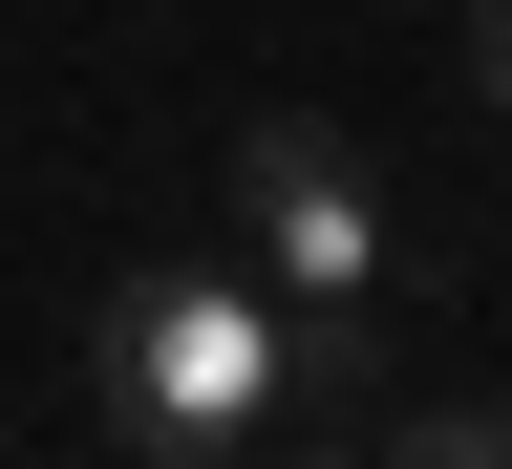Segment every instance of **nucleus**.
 <instances>
[{
  "instance_id": "obj_1",
  "label": "nucleus",
  "mask_w": 512,
  "mask_h": 469,
  "mask_svg": "<svg viewBox=\"0 0 512 469\" xmlns=\"http://www.w3.org/2000/svg\"><path fill=\"white\" fill-rule=\"evenodd\" d=\"M278 363H299V320L256 299V278H128L107 299V406L150 469H214L278 427Z\"/></svg>"
},
{
  "instance_id": "obj_2",
  "label": "nucleus",
  "mask_w": 512,
  "mask_h": 469,
  "mask_svg": "<svg viewBox=\"0 0 512 469\" xmlns=\"http://www.w3.org/2000/svg\"><path fill=\"white\" fill-rule=\"evenodd\" d=\"M235 214H256V278L278 299H384V192L320 107H256L235 128Z\"/></svg>"
},
{
  "instance_id": "obj_3",
  "label": "nucleus",
  "mask_w": 512,
  "mask_h": 469,
  "mask_svg": "<svg viewBox=\"0 0 512 469\" xmlns=\"http://www.w3.org/2000/svg\"><path fill=\"white\" fill-rule=\"evenodd\" d=\"M470 86H491V107H512V0H491V22H470Z\"/></svg>"
}]
</instances>
